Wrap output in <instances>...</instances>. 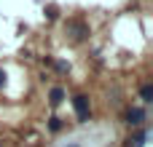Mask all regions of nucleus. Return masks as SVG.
<instances>
[{
  "mask_svg": "<svg viewBox=\"0 0 153 147\" xmlns=\"http://www.w3.org/2000/svg\"><path fill=\"white\" fill-rule=\"evenodd\" d=\"M65 32H67L73 40H86V37H89V27H86L81 19H70V21L65 24Z\"/></svg>",
  "mask_w": 153,
  "mask_h": 147,
  "instance_id": "1",
  "label": "nucleus"
},
{
  "mask_svg": "<svg viewBox=\"0 0 153 147\" xmlns=\"http://www.w3.org/2000/svg\"><path fill=\"white\" fill-rule=\"evenodd\" d=\"M126 118H129V123H132V126H140L145 115H143V110H129V115H126Z\"/></svg>",
  "mask_w": 153,
  "mask_h": 147,
  "instance_id": "3",
  "label": "nucleus"
},
{
  "mask_svg": "<svg viewBox=\"0 0 153 147\" xmlns=\"http://www.w3.org/2000/svg\"><path fill=\"white\" fill-rule=\"evenodd\" d=\"M62 129V123H59V118H51V131H59Z\"/></svg>",
  "mask_w": 153,
  "mask_h": 147,
  "instance_id": "6",
  "label": "nucleus"
},
{
  "mask_svg": "<svg viewBox=\"0 0 153 147\" xmlns=\"http://www.w3.org/2000/svg\"><path fill=\"white\" fill-rule=\"evenodd\" d=\"M48 96H51V104H59V102L65 99V91H62V88H51Z\"/></svg>",
  "mask_w": 153,
  "mask_h": 147,
  "instance_id": "4",
  "label": "nucleus"
},
{
  "mask_svg": "<svg viewBox=\"0 0 153 147\" xmlns=\"http://www.w3.org/2000/svg\"><path fill=\"white\" fill-rule=\"evenodd\" d=\"M73 107H75V115H78V121H81V123H83V121H89V96L78 94V96L73 99Z\"/></svg>",
  "mask_w": 153,
  "mask_h": 147,
  "instance_id": "2",
  "label": "nucleus"
},
{
  "mask_svg": "<svg viewBox=\"0 0 153 147\" xmlns=\"http://www.w3.org/2000/svg\"><path fill=\"white\" fill-rule=\"evenodd\" d=\"M153 99V86L148 83V86H143V102H151Z\"/></svg>",
  "mask_w": 153,
  "mask_h": 147,
  "instance_id": "5",
  "label": "nucleus"
},
{
  "mask_svg": "<svg viewBox=\"0 0 153 147\" xmlns=\"http://www.w3.org/2000/svg\"><path fill=\"white\" fill-rule=\"evenodd\" d=\"M3 83H5V72L0 70V88H3Z\"/></svg>",
  "mask_w": 153,
  "mask_h": 147,
  "instance_id": "7",
  "label": "nucleus"
}]
</instances>
